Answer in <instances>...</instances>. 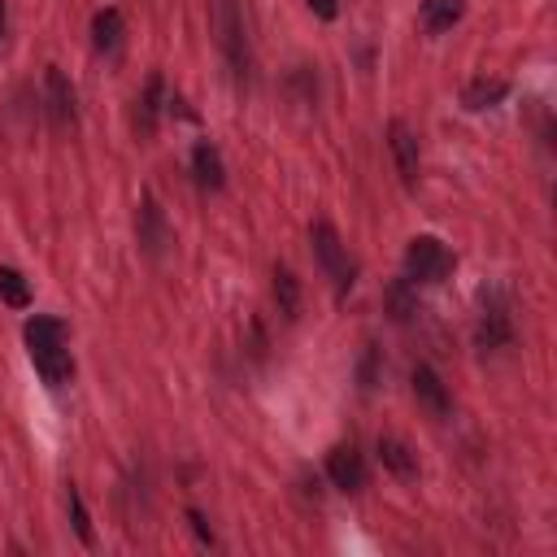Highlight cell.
I'll use <instances>...</instances> for the list:
<instances>
[{
    "instance_id": "1",
    "label": "cell",
    "mask_w": 557,
    "mask_h": 557,
    "mask_svg": "<svg viewBox=\"0 0 557 557\" xmlns=\"http://www.w3.org/2000/svg\"><path fill=\"white\" fill-rule=\"evenodd\" d=\"M22 339H26V352H30L35 370H39V379H44L48 387H65L70 374H74L70 348H65V326H61L57 318H39V313H35V318L26 322V331H22Z\"/></svg>"
},
{
    "instance_id": "2",
    "label": "cell",
    "mask_w": 557,
    "mask_h": 557,
    "mask_svg": "<svg viewBox=\"0 0 557 557\" xmlns=\"http://www.w3.org/2000/svg\"><path fill=\"white\" fill-rule=\"evenodd\" d=\"M213 30H218V48H222L235 83H248V74H252V44H248V17H244L239 0H213Z\"/></svg>"
},
{
    "instance_id": "3",
    "label": "cell",
    "mask_w": 557,
    "mask_h": 557,
    "mask_svg": "<svg viewBox=\"0 0 557 557\" xmlns=\"http://www.w3.org/2000/svg\"><path fill=\"white\" fill-rule=\"evenodd\" d=\"M453 270V252L435 235H413L405 248V283H440Z\"/></svg>"
},
{
    "instance_id": "4",
    "label": "cell",
    "mask_w": 557,
    "mask_h": 557,
    "mask_svg": "<svg viewBox=\"0 0 557 557\" xmlns=\"http://www.w3.org/2000/svg\"><path fill=\"white\" fill-rule=\"evenodd\" d=\"M309 244H313V257H318V265L335 278V287L344 292V287H352V261H348V248H344V239H339V231L331 226V222H313L309 226Z\"/></svg>"
},
{
    "instance_id": "5",
    "label": "cell",
    "mask_w": 557,
    "mask_h": 557,
    "mask_svg": "<svg viewBox=\"0 0 557 557\" xmlns=\"http://www.w3.org/2000/svg\"><path fill=\"white\" fill-rule=\"evenodd\" d=\"M474 339H479L483 352H500V348L513 344V318H509V305H505L500 287H487L483 292V313H479Z\"/></svg>"
},
{
    "instance_id": "6",
    "label": "cell",
    "mask_w": 557,
    "mask_h": 557,
    "mask_svg": "<svg viewBox=\"0 0 557 557\" xmlns=\"http://www.w3.org/2000/svg\"><path fill=\"white\" fill-rule=\"evenodd\" d=\"M44 109H48V117H52L57 131H70L74 117H78V109H74V83L65 78L61 65H48L44 70Z\"/></svg>"
},
{
    "instance_id": "7",
    "label": "cell",
    "mask_w": 557,
    "mask_h": 557,
    "mask_svg": "<svg viewBox=\"0 0 557 557\" xmlns=\"http://www.w3.org/2000/svg\"><path fill=\"white\" fill-rule=\"evenodd\" d=\"M135 231H139V248H144L152 261H161V257H165V248L174 244L170 222H165V213H161V205H157L152 196H144L139 213H135Z\"/></svg>"
},
{
    "instance_id": "8",
    "label": "cell",
    "mask_w": 557,
    "mask_h": 557,
    "mask_svg": "<svg viewBox=\"0 0 557 557\" xmlns=\"http://www.w3.org/2000/svg\"><path fill=\"white\" fill-rule=\"evenodd\" d=\"M409 387H413V396H418V405L431 413V418H448L453 413V396H448V387H444V379L435 374V366H413V374H409Z\"/></svg>"
},
{
    "instance_id": "9",
    "label": "cell",
    "mask_w": 557,
    "mask_h": 557,
    "mask_svg": "<svg viewBox=\"0 0 557 557\" xmlns=\"http://www.w3.org/2000/svg\"><path fill=\"white\" fill-rule=\"evenodd\" d=\"M326 479H331L339 492H357V487L366 483V461H361V453H357L352 444H335V448L326 453Z\"/></svg>"
},
{
    "instance_id": "10",
    "label": "cell",
    "mask_w": 557,
    "mask_h": 557,
    "mask_svg": "<svg viewBox=\"0 0 557 557\" xmlns=\"http://www.w3.org/2000/svg\"><path fill=\"white\" fill-rule=\"evenodd\" d=\"M387 148H392V161H396V170H400V178H405V187H413L418 183V135L396 117V122H387Z\"/></svg>"
},
{
    "instance_id": "11",
    "label": "cell",
    "mask_w": 557,
    "mask_h": 557,
    "mask_svg": "<svg viewBox=\"0 0 557 557\" xmlns=\"http://www.w3.org/2000/svg\"><path fill=\"white\" fill-rule=\"evenodd\" d=\"M374 453H379V466H383L392 479H400V483H413V479H418V453H413L400 435H379Z\"/></svg>"
},
{
    "instance_id": "12",
    "label": "cell",
    "mask_w": 557,
    "mask_h": 557,
    "mask_svg": "<svg viewBox=\"0 0 557 557\" xmlns=\"http://www.w3.org/2000/svg\"><path fill=\"white\" fill-rule=\"evenodd\" d=\"M191 174H196V183H200L205 191H222L226 165H222V152H218L209 139H200V144L191 148Z\"/></svg>"
},
{
    "instance_id": "13",
    "label": "cell",
    "mask_w": 557,
    "mask_h": 557,
    "mask_svg": "<svg viewBox=\"0 0 557 557\" xmlns=\"http://www.w3.org/2000/svg\"><path fill=\"white\" fill-rule=\"evenodd\" d=\"M122 30H126V22H122V9H100L96 17H91V48L96 52H104V57H113L117 48H122Z\"/></svg>"
},
{
    "instance_id": "14",
    "label": "cell",
    "mask_w": 557,
    "mask_h": 557,
    "mask_svg": "<svg viewBox=\"0 0 557 557\" xmlns=\"http://www.w3.org/2000/svg\"><path fill=\"white\" fill-rule=\"evenodd\" d=\"M161 100H165V83H161V74H152V78L144 83L139 100H135V126H139V135H152V131H157Z\"/></svg>"
},
{
    "instance_id": "15",
    "label": "cell",
    "mask_w": 557,
    "mask_h": 557,
    "mask_svg": "<svg viewBox=\"0 0 557 557\" xmlns=\"http://www.w3.org/2000/svg\"><path fill=\"white\" fill-rule=\"evenodd\" d=\"M461 13H466V0H422V30H431V35H444V30H453L457 22H461Z\"/></svg>"
},
{
    "instance_id": "16",
    "label": "cell",
    "mask_w": 557,
    "mask_h": 557,
    "mask_svg": "<svg viewBox=\"0 0 557 557\" xmlns=\"http://www.w3.org/2000/svg\"><path fill=\"white\" fill-rule=\"evenodd\" d=\"M505 96H509V83H505V78H474V83H466L461 104H466V109H492V104H500Z\"/></svg>"
},
{
    "instance_id": "17",
    "label": "cell",
    "mask_w": 557,
    "mask_h": 557,
    "mask_svg": "<svg viewBox=\"0 0 557 557\" xmlns=\"http://www.w3.org/2000/svg\"><path fill=\"white\" fill-rule=\"evenodd\" d=\"M274 300H278V313L283 318H296V309H300V283H296V274L287 265H274Z\"/></svg>"
},
{
    "instance_id": "18",
    "label": "cell",
    "mask_w": 557,
    "mask_h": 557,
    "mask_svg": "<svg viewBox=\"0 0 557 557\" xmlns=\"http://www.w3.org/2000/svg\"><path fill=\"white\" fill-rule=\"evenodd\" d=\"M0 300L9 309H26L30 305V283L13 270V265H0Z\"/></svg>"
},
{
    "instance_id": "19",
    "label": "cell",
    "mask_w": 557,
    "mask_h": 557,
    "mask_svg": "<svg viewBox=\"0 0 557 557\" xmlns=\"http://www.w3.org/2000/svg\"><path fill=\"white\" fill-rule=\"evenodd\" d=\"M65 509H70V527H74V535H78L83 544H96V535H91V513H87L78 487H65Z\"/></svg>"
},
{
    "instance_id": "20",
    "label": "cell",
    "mask_w": 557,
    "mask_h": 557,
    "mask_svg": "<svg viewBox=\"0 0 557 557\" xmlns=\"http://www.w3.org/2000/svg\"><path fill=\"white\" fill-rule=\"evenodd\" d=\"M374 366H379V348H366V357H361V370H357V379H361V392H370V387H374V374H379Z\"/></svg>"
},
{
    "instance_id": "21",
    "label": "cell",
    "mask_w": 557,
    "mask_h": 557,
    "mask_svg": "<svg viewBox=\"0 0 557 557\" xmlns=\"http://www.w3.org/2000/svg\"><path fill=\"white\" fill-rule=\"evenodd\" d=\"M187 522H191V531H196V540H200V544H213V531H209V522H205V513H200V509H187Z\"/></svg>"
},
{
    "instance_id": "22",
    "label": "cell",
    "mask_w": 557,
    "mask_h": 557,
    "mask_svg": "<svg viewBox=\"0 0 557 557\" xmlns=\"http://www.w3.org/2000/svg\"><path fill=\"white\" fill-rule=\"evenodd\" d=\"M392 309H396V318H400V322L413 313V305H409V296H405V283H396V287H392Z\"/></svg>"
},
{
    "instance_id": "23",
    "label": "cell",
    "mask_w": 557,
    "mask_h": 557,
    "mask_svg": "<svg viewBox=\"0 0 557 557\" xmlns=\"http://www.w3.org/2000/svg\"><path fill=\"white\" fill-rule=\"evenodd\" d=\"M309 4V13L313 17H322V22H335V13H339V4L335 0H305Z\"/></svg>"
},
{
    "instance_id": "24",
    "label": "cell",
    "mask_w": 557,
    "mask_h": 557,
    "mask_svg": "<svg viewBox=\"0 0 557 557\" xmlns=\"http://www.w3.org/2000/svg\"><path fill=\"white\" fill-rule=\"evenodd\" d=\"M0 35H4V0H0Z\"/></svg>"
}]
</instances>
